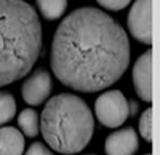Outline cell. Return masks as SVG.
I'll return each instance as SVG.
<instances>
[{
	"label": "cell",
	"instance_id": "1",
	"mask_svg": "<svg viewBox=\"0 0 160 155\" xmlns=\"http://www.w3.org/2000/svg\"><path fill=\"white\" fill-rule=\"evenodd\" d=\"M130 64L128 35L112 16L93 7L68 15L53 35L50 66L56 79L74 91L109 88Z\"/></svg>",
	"mask_w": 160,
	"mask_h": 155
},
{
	"label": "cell",
	"instance_id": "2",
	"mask_svg": "<svg viewBox=\"0 0 160 155\" xmlns=\"http://www.w3.org/2000/svg\"><path fill=\"white\" fill-rule=\"evenodd\" d=\"M42 53V24L24 0H0V86L26 77Z\"/></svg>",
	"mask_w": 160,
	"mask_h": 155
},
{
	"label": "cell",
	"instance_id": "3",
	"mask_svg": "<svg viewBox=\"0 0 160 155\" xmlns=\"http://www.w3.org/2000/svg\"><path fill=\"white\" fill-rule=\"evenodd\" d=\"M45 143L59 153L74 155L82 152L95 131V117L87 102L71 93L53 96L40 117Z\"/></svg>",
	"mask_w": 160,
	"mask_h": 155
},
{
	"label": "cell",
	"instance_id": "4",
	"mask_svg": "<svg viewBox=\"0 0 160 155\" xmlns=\"http://www.w3.org/2000/svg\"><path fill=\"white\" fill-rule=\"evenodd\" d=\"M95 114L98 122L106 128H118L122 126L130 117L128 101L120 90L104 91L96 98Z\"/></svg>",
	"mask_w": 160,
	"mask_h": 155
},
{
	"label": "cell",
	"instance_id": "5",
	"mask_svg": "<svg viewBox=\"0 0 160 155\" xmlns=\"http://www.w3.org/2000/svg\"><path fill=\"white\" fill-rule=\"evenodd\" d=\"M127 22L135 40L152 45V0H136L131 5Z\"/></svg>",
	"mask_w": 160,
	"mask_h": 155
},
{
	"label": "cell",
	"instance_id": "6",
	"mask_svg": "<svg viewBox=\"0 0 160 155\" xmlns=\"http://www.w3.org/2000/svg\"><path fill=\"white\" fill-rule=\"evenodd\" d=\"M51 77L47 70L37 69L29 79H26L21 86V94L26 104L29 106H40L51 93Z\"/></svg>",
	"mask_w": 160,
	"mask_h": 155
},
{
	"label": "cell",
	"instance_id": "7",
	"mask_svg": "<svg viewBox=\"0 0 160 155\" xmlns=\"http://www.w3.org/2000/svg\"><path fill=\"white\" fill-rule=\"evenodd\" d=\"M133 85L141 101L152 102V50L144 51L136 59L133 67Z\"/></svg>",
	"mask_w": 160,
	"mask_h": 155
},
{
	"label": "cell",
	"instance_id": "8",
	"mask_svg": "<svg viewBox=\"0 0 160 155\" xmlns=\"http://www.w3.org/2000/svg\"><path fill=\"white\" fill-rule=\"evenodd\" d=\"M139 149L138 134L135 128L127 126L117 130L106 138V155H135Z\"/></svg>",
	"mask_w": 160,
	"mask_h": 155
},
{
	"label": "cell",
	"instance_id": "9",
	"mask_svg": "<svg viewBox=\"0 0 160 155\" xmlns=\"http://www.w3.org/2000/svg\"><path fill=\"white\" fill-rule=\"evenodd\" d=\"M24 134L13 126L0 128V155H22Z\"/></svg>",
	"mask_w": 160,
	"mask_h": 155
},
{
	"label": "cell",
	"instance_id": "10",
	"mask_svg": "<svg viewBox=\"0 0 160 155\" xmlns=\"http://www.w3.org/2000/svg\"><path fill=\"white\" fill-rule=\"evenodd\" d=\"M18 125H19V130L22 131L24 136L28 138H35L38 134L40 130V120H38V114L28 107L19 112V117H18Z\"/></svg>",
	"mask_w": 160,
	"mask_h": 155
},
{
	"label": "cell",
	"instance_id": "11",
	"mask_svg": "<svg viewBox=\"0 0 160 155\" xmlns=\"http://www.w3.org/2000/svg\"><path fill=\"white\" fill-rule=\"evenodd\" d=\"M40 15L48 21H55L64 15L68 8V0H35Z\"/></svg>",
	"mask_w": 160,
	"mask_h": 155
},
{
	"label": "cell",
	"instance_id": "12",
	"mask_svg": "<svg viewBox=\"0 0 160 155\" xmlns=\"http://www.w3.org/2000/svg\"><path fill=\"white\" fill-rule=\"evenodd\" d=\"M16 115V101L13 94L0 91V126L10 122Z\"/></svg>",
	"mask_w": 160,
	"mask_h": 155
},
{
	"label": "cell",
	"instance_id": "13",
	"mask_svg": "<svg viewBox=\"0 0 160 155\" xmlns=\"http://www.w3.org/2000/svg\"><path fill=\"white\" fill-rule=\"evenodd\" d=\"M152 107L146 109L139 119V133L141 136L148 141V143H152V128H154V122H152Z\"/></svg>",
	"mask_w": 160,
	"mask_h": 155
},
{
	"label": "cell",
	"instance_id": "14",
	"mask_svg": "<svg viewBox=\"0 0 160 155\" xmlns=\"http://www.w3.org/2000/svg\"><path fill=\"white\" fill-rule=\"evenodd\" d=\"M96 2L106 8V10H111V11H120V10H123L130 5L131 0H96Z\"/></svg>",
	"mask_w": 160,
	"mask_h": 155
},
{
	"label": "cell",
	"instance_id": "15",
	"mask_svg": "<svg viewBox=\"0 0 160 155\" xmlns=\"http://www.w3.org/2000/svg\"><path fill=\"white\" fill-rule=\"evenodd\" d=\"M24 155H53V152L48 147H45V144H42V143H34L26 150Z\"/></svg>",
	"mask_w": 160,
	"mask_h": 155
},
{
	"label": "cell",
	"instance_id": "16",
	"mask_svg": "<svg viewBox=\"0 0 160 155\" xmlns=\"http://www.w3.org/2000/svg\"><path fill=\"white\" fill-rule=\"evenodd\" d=\"M128 109H130V115H136V112H138V102L128 101Z\"/></svg>",
	"mask_w": 160,
	"mask_h": 155
},
{
	"label": "cell",
	"instance_id": "17",
	"mask_svg": "<svg viewBox=\"0 0 160 155\" xmlns=\"http://www.w3.org/2000/svg\"><path fill=\"white\" fill-rule=\"evenodd\" d=\"M146 155H152V153H146Z\"/></svg>",
	"mask_w": 160,
	"mask_h": 155
}]
</instances>
